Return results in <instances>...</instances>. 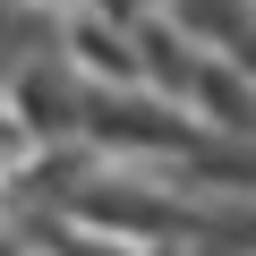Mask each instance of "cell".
Instances as JSON below:
<instances>
[{
    "label": "cell",
    "instance_id": "6da1fadb",
    "mask_svg": "<svg viewBox=\"0 0 256 256\" xmlns=\"http://www.w3.org/2000/svg\"><path fill=\"white\" fill-rule=\"evenodd\" d=\"M18 9H34V18H52V26H60V18H77V9H94V0H18Z\"/></svg>",
    "mask_w": 256,
    "mask_h": 256
}]
</instances>
